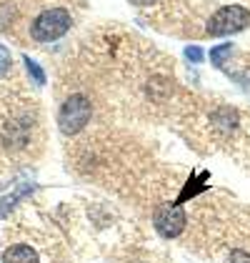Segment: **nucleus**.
<instances>
[{"instance_id":"1","label":"nucleus","mask_w":250,"mask_h":263,"mask_svg":"<svg viewBox=\"0 0 250 263\" xmlns=\"http://www.w3.org/2000/svg\"><path fill=\"white\" fill-rule=\"evenodd\" d=\"M70 25H73V18H70V13H68L65 8H50V10L40 13V15L33 21L30 35L38 43H50V41L62 38V35L70 30Z\"/></svg>"},{"instance_id":"2","label":"nucleus","mask_w":250,"mask_h":263,"mask_svg":"<svg viewBox=\"0 0 250 263\" xmlns=\"http://www.w3.org/2000/svg\"><path fill=\"white\" fill-rule=\"evenodd\" d=\"M250 25V10L243 5H223L220 10H215L208 21L210 35H233L240 33Z\"/></svg>"},{"instance_id":"3","label":"nucleus","mask_w":250,"mask_h":263,"mask_svg":"<svg viewBox=\"0 0 250 263\" xmlns=\"http://www.w3.org/2000/svg\"><path fill=\"white\" fill-rule=\"evenodd\" d=\"M90 113H93V105H90V101L85 96H70L68 101L62 103L60 113H58L60 130L65 136L80 133L85 125L90 123Z\"/></svg>"},{"instance_id":"4","label":"nucleus","mask_w":250,"mask_h":263,"mask_svg":"<svg viewBox=\"0 0 250 263\" xmlns=\"http://www.w3.org/2000/svg\"><path fill=\"white\" fill-rule=\"evenodd\" d=\"M185 211L180 203H163L155 208L153 213V223H155V231L163 236V238H178L185 228Z\"/></svg>"},{"instance_id":"5","label":"nucleus","mask_w":250,"mask_h":263,"mask_svg":"<svg viewBox=\"0 0 250 263\" xmlns=\"http://www.w3.org/2000/svg\"><path fill=\"white\" fill-rule=\"evenodd\" d=\"M3 263H40V261H38L35 248H30L25 243H18V246H10V248L3 251Z\"/></svg>"},{"instance_id":"6","label":"nucleus","mask_w":250,"mask_h":263,"mask_svg":"<svg viewBox=\"0 0 250 263\" xmlns=\"http://www.w3.org/2000/svg\"><path fill=\"white\" fill-rule=\"evenodd\" d=\"M213 121H215V125H218L223 133H230V130L238 125V113L225 105V108H218V110L213 113Z\"/></svg>"},{"instance_id":"7","label":"nucleus","mask_w":250,"mask_h":263,"mask_svg":"<svg viewBox=\"0 0 250 263\" xmlns=\"http://www.w3.org/2000/svg\"><path fill=\"white\" fill-rule=\"evenodd\" d=\"M33 188H35L33 183H20V188H18V191H15L13 196H8V198L3 201V205H0V218H3V216H8V211H10V208H13L15 203L20 201L23 196H28V193H30Z\"/></svg>"},{"instance_id":"8","label":"nucleus","mask_w":250,"mask_h":263,"mask_svg":"<svg viewBox=\"0 0 250 263\" xmlns=\"http://www.w3.org/2000/svg\"><path fill=\"white\" fill-rule=\"evenodd\" d=\"M230 53H233V45H230V43H223V45H218V48L210 50V63H213L215 68H223V63H225V58H228Z\"/></svg>"},{"instance_id":"9","label":"nucleus","mask_w":250,"mask_h":263,"mask_svg":"<svg viewBox=\"0 0 250 263\" xmlns=\"http://www.w3.org/2000/svg\"><path fill=\"white\" fill-rule=\"evenodd\" d=\"M23 63H25V68H28L33 83H35V85H45V70H43L40 65L33 61V58H23Z\"/></svg>"},{"instance_id":"10","label":"nucleus","mask_w":250,"mask_h":263,"mask_svg":"<svg viewBox=\"0 0 250 263\" xmlns=\"http://www.w3.org/2000/svg\"><path fill=\"white\" fill-rule=\"evenodd\" d=\"M10 68V50L5 45H0V76H5Z\"/></svg>"},{"instance_id":"11","label":"nucleus","mask_w":250,"mask_h":263,"mask_svg":"<svg viewBox=\"0 0 250 263\" xmlns=\"http://www.w3.org/2000/svg\"><path fill=\"white\" fill-rule=\"evenodd\" d=\"M203 55H205V53H203L198 45H190V48H185V58H187V61L200 63V61H203Z\"/></svg>"},{"instance_id":"12","label":"nucleus","mask_w":250,"mask_h":263,"mask_svg":"<svg viewBox=\"0 0 250 263\" xmlns=\"http://www.w3.org/2000/svg\"><path fill=\"white\" fill-rule=\"evenodd\" d=\"M228 263H250V256L245 253V251H233Z\"/></svg>"},{"instance_id":"13","label":"nucleus","mask_w":250,"mask_h":263,"mask_svg":"<svg viewBox=\"0 0 250 263\" xmlns=\"http://www.w3.org/2000/svg\"><path fill=\"white\" fill-rule=\"evenodd\" d=\"M128 3H133V5H138V8H145V5H153L155 0H128Z\"/></svg>"},{"instance_id":"14","label":"nucleus","mask_w":250,"mask_h":263,"mask_svg":"<svg viewBox=\"0 0 250 263\" xmlns=\"http://www.w3.org/2000/svg\"><path fill=\"white\" fill-rule=\"evenodd\" d=\"M0 188H3V185H0Z\"/></svg>"}]
</instances>
